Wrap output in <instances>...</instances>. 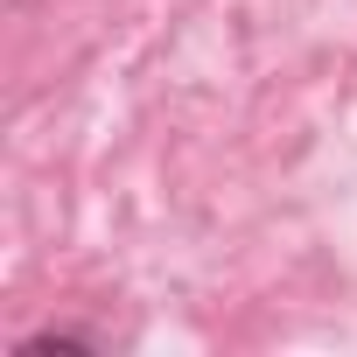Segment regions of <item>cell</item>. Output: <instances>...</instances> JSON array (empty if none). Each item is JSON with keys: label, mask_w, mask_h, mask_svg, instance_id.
I'll list each match as a JSON object with an SVG mask.
<instances>
[{"label": "cell", "mask_w": 357, "mask_h": 357, "mask_svg": "<svg viewBox=\"0 0 357 357\" xmlns=\"http://www.w3.org/2000/svg\"><path fill=\"white\" fill-rule=\"evenodd\" d=\"M15 350H29V357H36V350H105V336H98V329H36V336H22Z\"/></svg>", "instance_id": "6da1fadb"}]
</instances>
